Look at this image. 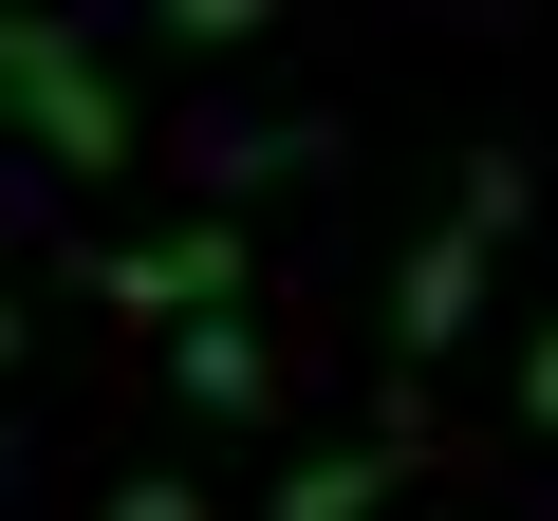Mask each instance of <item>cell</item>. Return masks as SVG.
I'll return each instance as SVG.
<instances>
[{"label": "cell", "mask_w": 558, "mask_h": 521, "mask_svg": "<svg viewBox=\"0 0 558 521\" xmlns=\"http://www.w3.org/2000/svg\"><path fill=\"white\" fill-rule=\"evenodd\" d=\"M521 428H539V447H558V317H539V336H521Z\"/></svg>", "instance_id": "cell-7"}, {"label": "cell", "mask_w": 558, "mask_h": 521, "mask_svg": "<svg viewBox=\"0 0 558 521\" xmlns=\"http://www.w3.org/2000/svg\"><path fill=\"white\" fill-rule=\"evenodd\" d=\"M391 465H410V447H336V465H299V484H279L260 521H373V502H391Z\"/></svg>", "instance_id": "cell-5"}, {"label": "cell", "mask_w": 558, "mask_h": 521, "mask_svg": "<svg viewBox=\"0 0 558 521\" xmlns=\"http://www.w3.org/2000/svg\"><path fill=\"white\" fill-rule=\"evenodd\" d=\"M168 38H186V57H260V38H279V0H168Z\"/></svg>", "instance_id": "cell-6"}, {"label": "cell", "mask_w": 558, "mask_h": 521, "mask_svg": "<svg viewBox=\"0 0 558 521\" xmlns=\"http://www.w3.org/2000/svg\"><path fill=\"white\" fill-rule=\"evenodd\" d=\"M0 112H20L57 168H131V94H112V57L75 20H20V0H0Z\"/></svg>", "instance_id": "cell-2"}, {"label": "cell", "mask_w": 558, "mask_h": 521, "mask_svg": "<svg viewBox=\"0 0 558 521\" xmlns=\"http://www.w3.org/2000/svg\"><path fill=\"white\" fill-rule=\"evenodd\" d=\"M502 223H521V149H465V186H447V223L391 260V354L428 373V354H465V317H484V260H502Z\"/></svg>", "instance_id": "cell-1"}, {"label": "cell", "mask_w": 558, "mask_h": 521, "mask_svg": "<svg viewBox=\"0 0 558 521\" xmlns=\"http://www.w3.org/2000/svg\"><path fill=\"white\" fill-rule=\"evenodd\" d=\"M0 373H20V299H0Z\"/></svg>", "instance_id": "cell-9"}, {"label": "cell", "mask_w": 558, "mask_h": 521, "mask_svg": "<svg viewBox=\"0 0 558 521\" xmlns=\"http://www.w3.org/2000/svg\"><path fill=\"white\" fill-rule=\"evenodd\" d=\"M242 280H260V260H242L223 205L168 223V242H94V299H112V317H168V336H186V317H242Z\"/></svg>", "instance_id": "cell-3"}, {"label": "cell", "mask_w": 558, "mask_h": 521, "mask_svg": "<svg viewBox=\"0 0 558 521\" xmlns=\"http://www.w3.org/2000/svg\"><path fill=\"white\" fill-rule=\"evenodd\" d=\"M168 373H186V410H205V428H242V410L279 391V354H260L242 317H186V336H168Z\"/></svg>", "instance_id": "cell-4"}, {"label": "cell", "mask_w": 558, "mask_h": 521, "mask_svg": "<svg viewBox=\"0 0 558 521\" xmlns=\"http://www.w3.org/2000/svg\"><path fill=\"white\" fill-rule=\"evenodd\" d=\"M112 521H205V484H168V465H149V484H112Z\"/></svg>", "instance_id": "cell-8"}]
</instances>
